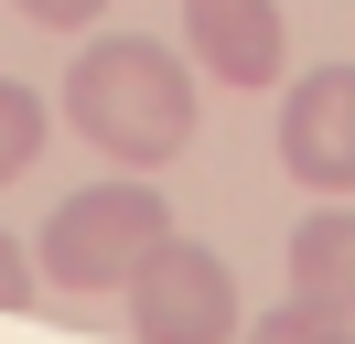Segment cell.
I'll use <instances>...</instances> for the list:
<instances>
[{
    "mask_svg": "<svg viewBox=\"0 0 355 344\" xmlns=\"http://www.w3.org/2000/svg\"><path fill=\"white\" fill-rule=\"evenodd\" d=\"M291 291L323 312H355V194H323L291 226Z\"/></svg>",
    "mask_w": 355,
    "mask_h": 344,
    "instance_id": "obj_6",
    "label": "cell"
},
{
    "mask_svg": "<svg viewBox=\"0 0 355 344\" xmlns=\"http://www.w3.org/2000/svg\"><path fill=\"white\" fill-rule=\"evenodd\" d=\"M173 237V205H162L151 183H87L65 194V205L44 215V237H33V269L54 280V291L97 301V291H130V269Z\"/></svg>",
    "mask_w": 355,
    "mask_h": 344,
    "instance_id": "obj_2",
    "label": "cell"
},
{
    "mask_svg": "<svg viewBox=\"0 0 355 344\" xmlns=\"http://www.w3.org/2000/svg\"><path fill=\"white\" fill-rule=\"evenodd\" d=\"M33 150H44V97H33L22 76H0V183L33 172Z\"/></svg>",
    "mask_w": 355,
    "mask_h": 344,
    "instance_id": "obj_8",
    "label": "cell"
},
{
    "mask_svg": "<svg viewBox=\"0 0 355 344\" xmlns=\"http://www.w3.org/2000/svg\"><path fill=\"white\" fill-rule=\"evenodd\" d=\"M65 119L87 129V150H108L119 172H162L183 162V140H194V76H183L173 43L151 33H97L87 54L65 64Z\"/></svg>",
    "mask_w": 355,
    "mask_h": 344,
    "instance_id": "obj_1",
    "label": "cell"
},
{
    "mask_svg": "<svg viewBox=\"0 0 355 344\" xmlns=\"http://www.w3.org/2000/svg\"><path fill=\"white\" fill-rule=\"evenodd\" d=\"M22 11L44 22V33H76V22H97V11H108V0H22Z\"/></svg>",
    "mask_w": 355,
    "mask_h": 344,
    "instance_id": "obj_10",
    "label": "cell"
},
{
    "mask_svg": "<svg viewBox=\"0 0 355 344\" xmlns=\"http://www.w3.org/2000/svg\"><path fill=\"white\" fill-rule=\"evenodd\" d=\"M280 172L312 194H355V64H312L280 97Z\"/></svg>",
    "mask_w": 355,
    "mask_h": 344,
    "instance_id": "obj_4",
    "label": "cell"
},
{
    "mask_svg": "<svg viewBox=\"0 0 355 344\" xmlns=\"http://www.w3.org/2000/svg\"><path fill=\"white\" fill-rule=\"evenodd\" d=\"M237 344H355V312H323V301L291 291V301H269V312L248 322Z\"/></svg>",
    "mask_w": 355,
    "mask_h": 344,
    "instance_id": "obj_7",
    "label": "cell"
},
{
    "mask_svg": "<svg viewBox=\"0 0 355 344\" xmlns=\"http://www.w3.org/2000/svg\"><path fill=\"white\" fill-rule=\"evenodd\" d=\"M33 291H44V269H33V248L11 226H0V312H33Z\"/></svg>",
    "mask_w": 355,
    "mask_h": 344,
    "instance_id": "obj_9",
    "label": "cell"
},
{
    "mask_svg": "<svg viewBox=\"0 0 355 344\" xmlns=\"http://www.w3.org/2000/svg\"><path fill=\"white\" fill-rule=\"evenodd\" d=\"M183 43L216 86H280V0H183Z\"/></svg>",
    "mask_w": 355,
    "mask_h": 344,
    "instance_id": "obj_5",
    "label": "cell"
},
{
    "mask_svg": "<svg viewBox=\"0 0 355 344\" xmlns=\"http://www.w3.org/2000/svg\"><path fill=\"white\" fill-rule=\"evenodd\" d=\"M130 334L140 344H237L248 312H237L226 258L194 248V237H162V248L130 269Z\"/></svg>",
    "mask_w": 355,
    "mask_h": 344,
    "instance_id": "obj_3",
    "label": "cell"
}]
</instances>
